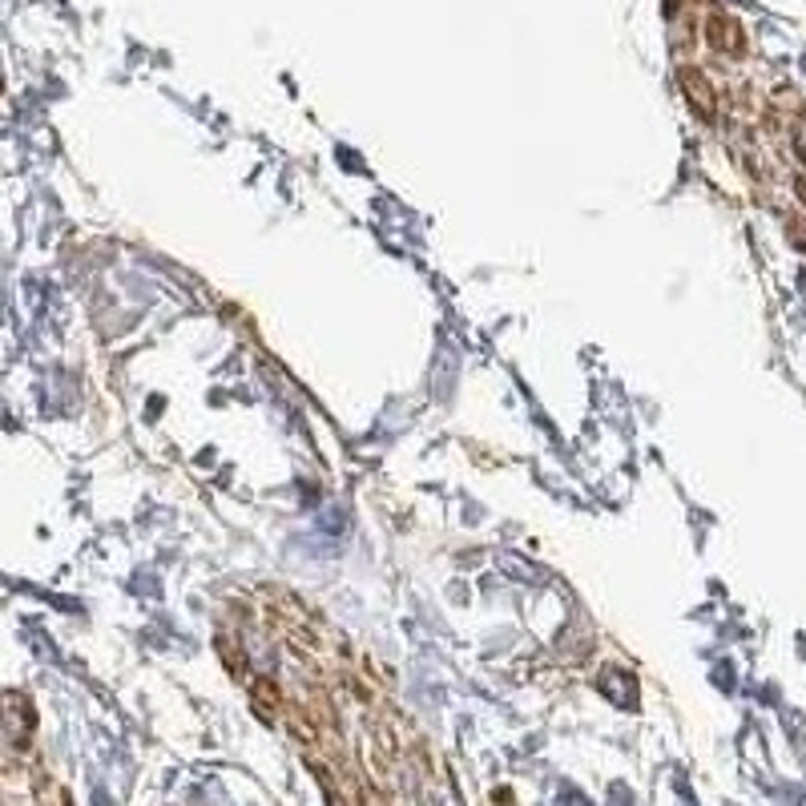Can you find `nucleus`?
Returning <instances> with one entry per match:
<instances>
[{"instance_id":"1","label":"nucleus","mask_w":806,"mask_h":806,"mask_svg":"<svg viewBox=\"0 0 806 806\" xmlns=\"http://www.w3.org/2000/svg\"><path fill=\"white\" fill-rule=\"evenodd\" d=\"M706 41H710V49L721 57L746 53V32L730 12H710V17H706Z\"/></svg>"},{"instance_id":"4","label":"nucleus","mask_w":806,"mask_h":806,"mask_svg":"<svg viewBox=\"0 0 806 806\" xmlns=\"http://www.w3.org/2000/svg\"><path fill=\"white\" fill-rule=\"evenodd\" d=\"M795 154H798V161L806 166V121L795 129Z\"/></svg>"},{"instance_id":"3","label":"nucleus","mask_w":806,"mask_h":806,"mask_svg":"<svg viewBox=\"0 0 806 806\" xmlns=\"http://www.w3.org/2000/svg\"><path fill=\"white\" fill-rule=\"evenodd\" d=\"M0 718H4V726H9V734L17 738V743H29V734H32V710H29V701L24 698H4V706H0Z\"/></svg>"},{"instance_id":"2","label":"nucleus","mask_w":806,"mask_h":806,"mask_svg":"<svg viewBox=\"0 0 806 806\" xmlns=\"http://www.w3.org/2000/svg\"><path fill=\"white\" fill-rule=\"evenodd\" d=\"M678 77H681V94H686V101L694 106V114H698L701 121H714V117H718V94H714L710 77L701 73V69H694V65H686Z\"/></svg>"}]
</instances>
